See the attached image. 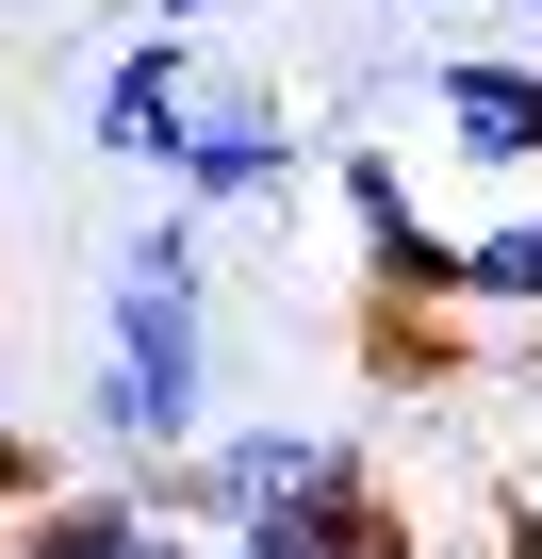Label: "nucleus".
<instances>
[{
	"mask_svg": "<svg viewBox=\"0 0 542 559\" xmlns=\"http://www.w3.org/2000/svg\"><path fill=\"white\" fill-rule=\"evenodd\" d=\"M83 428L116 444V477H165L197 461L230 412H214V297H197V214L165 198L116 280H99V379H83Z\"/></svg>",
	"mask_w": 542,
	"mask_h": 559,
	"instance_id": "1",
	"label": "nucleus"
},
{
	"mask_svg": "<svg viewBox=\"0 0 542 559\" xmlns=\"http://www.w3.org/2000/svg\"><path fill=\"white\" fill-rule=\"evenodd\" d=\"M346 461H362V444H329V428H297V412H230V428H214L197 461H165L148 493H165V510H181L197 543H246L263 510H313V493H329Z\"/></svg>",
	"mask_w": 542,
	"mask_h": 559,
	"instance_id": "2",
	"label": "nucleus"
},
{
	"mask_svg": "<svg viewBox=\"0 0 542 559\" xmlns=\"http://www.w3.org/2000/svg\"><path fill=\"white\" fill-rule=\"evenodd\" d=\"M329 198H346L362 280H378L395 313H460V230L411 198V165H395V148H329Z\"/></svg>",
	"mask_w": 542,
	"mask_h": 559,
	"instance_id": "3",
	"label": "nucleus"
},
{
	"mask_svg": "<svg viewBox=\"0 0 542 559\" xmlns=\"http://www.w3.org/2000/svg\"><path fill=\"white\" fill-rule=\"evenodd\" d=\"M427 116H444V148H460L477 181H526V198H542V50H460V67H427Z\"/></svg>",
	"mask_w": 542,
	"mask_h": 559,
	"instance_id": "4",
	"label": "nucleus"
},
{
	"mask_svg": "<svg viewBox=\"0 0 542 559\" xmlns=\"http://www.w3.org/2000/svg\"><path fill=\"white\" fill-rule=\"evenodd\" d=\"M0 543H17V559H214V543H197L148 477H67L50 510H17Z\"/></svg>",
	"mask_w": 542,
	"mask_h": 559,
	"instance_id": "5",
	"label": "nucleus"
},
{
	"mask_svg": "<svg viewBox=\"0 0 542 559\" xmlns=\"http://www.w3.org/2000/svg\"><path fill=\"white\" fill-rule=\"evenodd\" d=\"M297 116L280 99H197V148H181V214H280L297 198Z\"/></svg>",
	"mask_w": 542,
	"mask_h": 559,
	"instance_id": "6",
	"label": "nucleus"
},
{
	"mask_svg": "<svg viewBox=\"0 0 542 559\" xmlns=\"http://www.w3.org/2000/svg\"><path fill=\"white\" fill-rule=\"evenodd\" d=\"M99 148H116L132 181L181 198V148H197V67H181V34H148V50L99 67Z\"/></svg>",
	"mask_w": 542,
	"mask_h": 559,
	"instance_id": "7",
	"label": "nucleus"
},
{
	"mask_svg": "<svg viewBox=\"0 0 542 559\" xmlns=\"http://www.w3.org/2000/svg\"><path fill=\"white\" fill-rule=\"evenodd\" d=\"M460 313H509V330H542V198H509L493 230H460Z\"/></svg>",
	"mask_w": 542,
	"mask_h": 559,
	"instance_id": "8",
	"label": "nucleus"
},
{
	"mask_svg": "<svg viewBox=\"0 0 542 559\" xmlns=\"http://www.w3.org/2000/svg\"><path fill=\"white\" fill-rule=\"evenodd\" d=\"M67 477H50V444H17V330H0V526L17 510H50Z\"/></svg>",
	"mask_w": 542,
	"mask_h": 559,
	"instance_id": "9",
	"label": "nucleus"
},
{
	"mask_svg": "<svg viewBox=\"0 0 542 559\" xmlns=\"http://www.w3.org/2000/svg\"><path fill=\"white\" fill-rule=\"evenodd\" d=\"M214 559H329V526H313V510H263V526H246V543H214Z\"/></svg>",
	"mask_w": 542,
	"mask_h": 559,
	"instance_id": "10",
	"label": "nucleus"
},
{
	"mask_svg": "<svg viewBox=\"0 0 542 559\" xmlns=\"http://www.w3.org/2000/svg\"><path fill=\"white\" fill-rule=\"evenodd\" d=\"M148 17H165V34H181V17H230V0H148Z\"/></svg>",
	"mask_w": 542,
	"mask_h": 559,
	"instance_id": "11",
	"label": "nucleus"
},
{
	"mask_svg": "<svg viewBox=\"0 0 542 559\" xmlns=\"http://www.w3.org/2000/svg\"><path fill=\"white\" fill-rule=\"evenodd\" d=\"M526 50H542V0H526Z\"/></svg>",
	"mask_w": 542,
	"mask_h": 559,
	"instance_id": "12",
	"label": "nucleus"
},
{
	"mask_svg": "<svg viewBox=\"0 0 542 559\" xmlns=\"http://www.w3.org/2000/svg\"><path fill=\"white\" fill-rule=\"evenodd\" d=\"M0 559H17V543H0Z\"/></svg>",
	"mask_w": 542,
	"mask_h": 559,
	"instance_id": "13",
	"label": "nucleus"
}]
</instances>
